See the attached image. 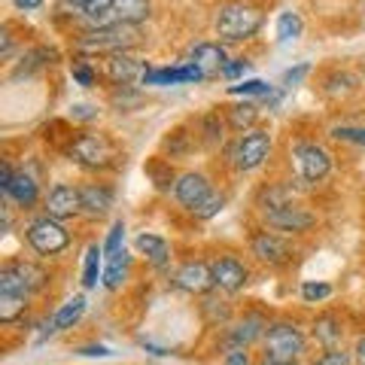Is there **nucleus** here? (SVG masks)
Here are the masks:
<instances>
[{"label": "nucleus", "mask_w": 365, "mask_h": 365, "mask_svg": "<svg viewBox=\"0 0 365 365\" xmlns=\"http://www.w3.org/2000/svg\"><path fill=\"white\" fill-rule=\"evenodd\" d=\"M262 25H265V13H262V6L250 4V0H225V4H220L213 19L216 34L228 43L253 40L262 31Z\"/></svg>", "instance_id": "nucleus-1"}, {"label": "nucleus", "mask_w": 365, "mask_h": 365, "mask_svg": "<svg viewBox=\"0 0 365 365\" xmlns=\"http://www.w3.org/2000/svg\"><path fill=\"white\" fill-rule=\"evenodd\" d=\"M143 43V31L140 25H122V21H110V25H98L86 31L83 37L76 40V49L79 52H88V55H98V52H107V55H116V52H128L134 46Z\"/></svg>", "instance_id": "nucleus-2"}, {"label": "nucleus", "mask_w": 365, "mask_h": 365, "mask_svg": "<svg viewBox=\"0 0 365 365\" xmlns=\"http://www.w3.org/2000/svg\"><path fill=\"white\" fill-rule=\"evenodd\" d=\"M67 155L73 158L76 165L91 168V170H104L116 162V146H113L104 134H95V131H83L71 137L67 143Z\"/></svg>", "instance_id": "nucleus-3"}, {"label": "nucleus", "mask_w": 365, "mask_h": 365, "mask_svg": "<svg viewBox=\"0 0 365 365\" xmlns=\"http://www.w3.org/2000/svg\"><path fill=\"white\" fill-rule=\"evenodd\" d=\"M271 155V134L265 128H250L235 140L232 146V165L237 170H256L268 162Z\"/></svg>", "instance_id": "nucleus-4"}, {"label": "nucleus", "mask_w": 365, "mask_h": 365, "mask_svg": "<svg viewBox=\"0 0 365 365\" xmlns=\"http://www.w3.org/2000/svg\"><path fill=\"white\" fill-rule=\"evenodd\" d=\"M262 341H265V356L277 362H295L304 353V335L295 323H271Z\"/></svg>", "instance_id": "nucleus-5"}, {"label": "nucleus", "mask_w": 365, "mask_h": 365, "mask_svg": "<svg viewBox=\"0 0 365 365\" xmlns=\"http://www.w3.org/2000/svg\"><path fill=\"white\" fill-rule=\"evenodd\" d=\"M49 283V274L34 262H9L0 268V292H16V295H31L40 292Z\"/></svg>", "instance_id": "nucleus-6"}, {"label": "nucleus", "mask_w": 365, "mask_h": 365, "mask_svg": "<svg viewBox=\"0 0 365 365\" xmlns=\"http://www.w3.org/2000/svg\"><path fill=\"white\" fill-rule=\"evenodd\" d=\"M28 244L34 247V253L40 256H58L71 247V232L52 216H43V220H34L28 225Z\"/></svg>", "instance_id": "nucleus-7"}, {"label": "nucleus", "mask_w": 365, "mask_h": 365, "mask_svg": "<svg viewBox=\"0 0 365 365\" xmlns=\"http://www.w3.org/2000/svg\"><path fill=\"white\" fill-rule=\"evenodd\" d=\"M295 158V168H299V177L304 182H319L332 174V155H329L319 143H295L292 150Z\"/></svg>", "instance_id": "nucleus-8"}, {"label": "nucleus", "mask_w": 365, "mask_h": 365, "mask_svg": "<svg viewBox=\"0 0 365 365\" xmlns=\"http://www.w3.org/2000/svg\"><path fill=\"white\" fill-rule=\"evenodd\" d=\"M265 225L274 232H287V235H304L317 225V213L302 207V204H283V207L265 210Z\"/></svg>", "instance_id": "nucleus-9"}, {"label": "nucleus", "mask_w": 365, "mask_h": 365, "mask_svg": "<svg viewBox=\"0 0 365 365\" xmlns=\"http://www.w3.org/2000/svg\"><path fill=\"white\" fill-rule=\"evenodd\" d=\"M250 250H253V256L262 262V265H271V268L287 265V262H292V256H295L292 244L277 232H253L250 235Z\"/></svg>", "instance_id": "nucleus-10"}, {"label": "nucleus", "mask_w": 365, "mask_h": 365, "mask_svg": "<svg viewBox=\"0 0 365 365\" xmlns=\"http://www.w3.org/2000/svg\"><path fill=\"white\" fill-rule=\"evenodd\" d=\"M210 271H213V287L228 292V295L241 292L247 287V280H250V271L237 256H220L210 265Z\"/></svg>", "instance_id": "nucleus-11"}, {"label": "nucleus", "mask_w": 365, "mask_h": 365, "mask_svg": "<svg viewBox=\"0 0 365 365\" xmlns=\"http://www.w3.org/2000/svg\"><path fill=\"white\" fill-rule=\"evenodd\" d=\"M174 287L189 295H207L213 289V271L207 262H182L174 271Z\"/></svg>", "instance_id": "nucleus-12"}, {"label": "nucleus", "mask_w": 365, "mask_h": 365, "mask_svg": "<svg viewBox=\"0 0 365 365\" xmlns=\"http://www.w3.org/2000/svg\"><path fill=\"white\" fill-rule=\"evenodd\" d=\"M83 213V195H79V186H67V182H58L52 186V192L46 195V216L52 220H71V216Z\"/></svg>", "instance_id": "nucleus-13"}, {"label": "nucleus", "mask_w": 365, "mask_h": 365, "mask_svg": "<svg viewBox=\"0 0 365 365\" xmlns=\"http://www.w3.org/2000/svg\"><path fill=\"white\" fill-rule=\"evenodd\" d=\"M107 76L116 86H137V83H146L150 67H146V61L131 58L128 52H116L107 58Z\"/></svg>", "instance_id": "nucleus-14"}, {"label": "nucleus", "mask_w": 365, "mask_h": 365, "mask_svg": "<svg viewBox=\"0 0 365 365\" xmlns=\"http://www.w3.org/2000/svg\"><path fill=\"white\" fill-rule=\"evenodd\" d=\"M210 192H213V186H210L207 174H201V170H189V174L177 177V182H174V198H177L189 213L195 210L198 204L210 195Z\"/></svg>", "instance_id": "nucleus-15"}, {"label": "nucleus", "mask_w": 365, "mask_h": 365, "mask_svg": "<svg viewBox=\"0 0 365 365\" xmlns=\"http://www.w3.org/2000/svg\"><path fill=\"white\" fill-rule=\"evenodd\" d=\"M189 64H195L204 76H220L222 67L228 64V55L220 43H198L189 52Z\"/></svg>", "instance_id": "nucleus-16"}, {"label": "nucleus", "mask_w": 365, "mask_h": 365, "mask_svg": "<svg viewBox=\"0 0 365 365\" xmlns=\"http://www.w3.org/2000/svg\"><path fill=\"white\" fill-rule=\"evenodd\" d=\"M265 332H268V323L262 317H244L235 329H228L225 347L228 350H235V347H247L250 350V344L259 341V338H265Z\"/></svg>", "instance_id": "nucleus-17"}, {"label": "nucleus", "mask_w": 365, "mask_h": 365, "mask_svg": "<svg viewBox=\"0 0 365 365\" xmlns=\"http://www.w3.org/2000/svg\"><path fill=\"white\" fill-rule=\"evenodd\" d=\"M153 16V0H116L110 9V16L104 19V25L110 21H122V25H140Z\"/></svg>", "instance_id": "nucleus-18"}, {"label": "nucleus", "mask_w": 365, "mask_h": 365, "mask_svg": "<svg viewBox=\"0 0 365 365\" xmlns=\"http://www.w3.org/2000/svg\"><path fill=\"white\" fill-rule=\"evenodd\" d=\"M79 195H83V213L86 216H107L113 207V189L104 182H86L79 186Z\"/></svg>", "instance_id": "nucleus-19"}, {"label": "nucleus", "mask_w": 365, "mask_h": 365, "mask_svg": "<svg viewBox=\"0 0 365 365\" xmlns=\"http://www.w3.org/2000/svg\"><path fill=\"white\" fill-rule=\"evenodd\" d=\"M207 79L195 64H180V67H158V71H150L146 76V86H177V83H201Z\"/></svg>", "instance_id": "nucleus-20"}, {"label": "nucleus", "mask_w": 365, "mask_h": 365, "mask_svg": "<svg viewBox=\"0 0 365 365\" xmlns=\"http://www.w3.org/2000/svg\"><path fill=\"white\" fill-rule=\"evenodd\" d=\"M4 195L6 198H13L16 204H21V207H34L37 204V198H40V182L34 180L31 174H25V170H16V177H13V182L4 189Z\"/></svg>", "instance_id": "nucleus-21"}, {"label": "nucleus", "mask_w": 365, "mask_h": 365, "mask_svg": "<svg viewBox=\"0 0 365 365\" xmlns=\"http://www.w3.org/2000/svg\"><path fill=\"white\" fill-rule=\"evenodd\" d=\"M137 250L150 259V265L158 268V271H165L170 265V244L165 241V237H158V235H150V232H143V235H137Z\"/></svg>", "instance_id": "nucleus-22"}, {"label": "nucleus", "mask_w": 365, "mask_h": 365, "mask_svg": "<svg viewBox=\"0 0 365 365\" xmlns=\"http://www.w3.org/2000/svg\"><path fill=\"white\" fill-rule=\"evenodd\" d=\"M314 341L323 350H341V341H344V326H341V319L332 314L317 317L314 319Z\"/></svg>", "instance_id": "nucleus-23"}, {"label": "nucleus", "mask_w": 365, "mask_h": 365, "mask_svg": "<svg viewBox=\"0 0 365 365\" xmlns=\"http://www.w3.org/2000/svg\"><path fill=\"white\" fill-rule=\"evenodd\" d=\"M256 122H259V107L250 104V101H241V104H228L225 107V125L232 131H237V134L250 131Z\"/></svg>", "instance_id": "nucleus-24"}, {"label": "nucleus", "mask_w": 365, "mask_h": 365, "mask_svg": "<svg viewBox=\"0 0 365 365\" xmlns=\"http://www.w3.org/2000/svg\"><path fill=\"white\" fill-rule=\"evenodd\" d=\"M198 140H201V146H207V150H216V146L225 140V122L220 119L216 110L204 113L198 119Z\"/></svg>", "instance_id": "nucleus-25"}, {"label": "nucleus", "mask_w": 365, "mask_h": 365, "mask_svg": "<svg viewBox=\"0 0 365 365\" xmlns=\"http://www.w3.org/2000/svg\"><path fill=\"white\" fill-rule=\"evenodd\" d=\"M83 314H86V295H73L71 302L61 304L58 311H55L52 329H55V332H67V329H73L79 319H83Z\"/></svg>", "instance_id": "nucleus-26"}, {"label": "nucleus", "mask_w": 365, "mask_h": 365, "mask_svg": "<svg viewBox=\"0 0 365 365\" xmlns=\"http://www.w3.org/2000/svg\"><path fill=\"white\" fill-rule=\"evenodd\" d=\"M28 314V295H16V292H0V323L9 326L19 317Z\"/></svg>", "instance_id": "nucleus-27"}, {"label": "nucleus", "mask_w": 365, "mask_h": 365, "mask_svg": "<svg viewBox=\"0 0 365 365\" xmlns=\"http://www.w3.org/2000/svg\"><path fill=\"white\" fill-rule=\"evenodd\" d=\"M128 268H131V256L125 253V250H119L116 256H110V265L104 271V287L107 289H119L125 277H128Z\"/></svg>", "instance_id": "nucleus-28"}, {"label": "nucleus", "mask_w": 365, "mask_h": 365, "mask_svg": "<svg viewBox=\"0 0 365 365\" xmlns=\"http://www.w3.org/2000/svg\"><path fill=\"white\" fill-rule=\"evenodd\" d=\"M101 256H104V247L88 244L86 262H83V287L86 289H95L98 280H104V274H101Z\"/></svg>", "instance_id": "nucleus-29"}, {"label": "nucleus", "mask_w": 365, "mask_h": 365, "mask_svg": "<svg viewBox=\"0 0 365 365\" xmlns=\"http://www.w3.org/2000/svg\"><path fill=\"white\" fill-rule=\"evenodd\" d=\"M52 61H58V52L55 49H46V46H40V49H34V52H28L25 58H21V64L13 71V79H19V76H28V73H34L37 67H43V64H52Z\"/></svg>", "instance_id": "nucleus-30"}, {"label": "nucleus", "mask_w": 365, "mask_h": 365, "mask_svg": "<svg viewBox=\"0 0 365 365\" xmlns=\"http://www.w3.org/2000/svg\"><path fill=\"white\" fill-rule=\"evenodd\" d=\"M292 201V189L283 186V182H274V186H265L259 192V207L262 210H274V207H283V204Z\"/></svg>", "instance_id": "nucleus-31"}, {"label": "nucleus", "mask_w": 365, "mask_h": 365, "mask_svg": "<svg viewBox=\"0 0 365 365\" xmlns=\"http://www.w3.org/2000/svg\"><path fill=\"white\" fill-rule=\"evenodd\" d=\"M323 91H326L329 98H347V95H353V91H356V79H353L347 71H335V73L323 83Z\"/></svg>", "instance_id": "nucleus-32"}, {"label": "nucleus", "mask_w": 365, "mask_h": 365, "mask_svg": "<svg viewBox=\"0 0 365 365\" xmlns=\"http://www.w3.org/2000/svg\"><path fill=\"white\" fill-rule=\"evenodd\" d=\"M201 314H204V323L207 326H225L228 323V317H232V307H228V302L222 299H204L201 304Z\"/></svg>", "instance_id": "nucleus-33"}, {"label": "nucleus", "mask_w": 365, "mask_h": 365, "mask_svg": "<svg viewBox=\"0 0 365 365\" xmlns=\"http://www.w3.org/2000/svg\"><path fill=\"white\" fill-rule=\"evenodd\" d=\"M302 31H304V25H302V16L299 13H292V9L280 13V19H277V40L280 43H289L295 37H302Z\"/></svg>", "instance_id": "nucleus-34"}, {"label": "nucleus", "mask_w": 365, "mask_h": 365, "mask_svg": "<svg viewBox=\"0 0 365 365\" xmlns=\"http://www.w3.org/2000/svg\"><path fill=\"white\" fill-rule=\"evenodd\" d=\"M192 150V134H186V128H174V131H168L165 137V153L170 158H180V155H186Z\"/></svg>", "instance_id": "nucleus-35"}, {"label": "nucleus", "mask_w": 365, "mask_h": 365, "mask_svg": "<svg viewBox=\"0 0 365 365\" xmlns=\"http://www.w3.org/2000/svg\"><path fill=\"white\" fill-rule=\"evenodd\" d=\"M146 174L153 177L155 189H170V182L174 180V168H170V162H165V158H153L150 165H146Z\"/></svg>", "instance_id": "nucleus-36"}, {"label": "nucleus", "mask_w": 365, "mask_h": 365, "mask_svg": "<svg viewBox=\"0 0 365 365\" xmlns=\"http://www.w3.org/2000/svg\"><path fill=\"white\" fill-rule=\"evenodd\" d=\"M222 207H225V195H222V192H210V195L204 198L195 210H192V216H195V220H213V216L220 213Z\"/></svg>", "instance_id": "nucleus-37"}, {"label": "nucleus", "mask_w": 365, "mask_h": 365, "mask_svg": "<svg viewBox=\"0 0 365 365\" xmlns=\"http://www.w3.org/2000/svg\"><path fill=\"white\" fill-rule=\"evenodd\" d=\"M71 73H73V79L83 88H91L95 86V79H98V71L95 67H91L86 58H76V61H71Z\"/></svg>", "instance_id": "nucleus-38"}, {"label": "nucleus", "mask_w": 365, "mask_h": 365, "mask_svg": "<svg viewBox=\"0 0 365 365\" xmlns=\"http://www.w3.org/2000/svg\"><path fill=\"white\" fill-rule=\"evenodd\" d=\"M228 95H262V98H268L271 95V86L268 83H262V79H247V83H237V86H228Z\"/></svg>", "instance_id": "nucleus-39"}, {"label": "nucleus", "mask_w": 365, "mask_h": 365, "mask_svg": "<svg viewBox=\"0 0 365 365\" xmlns=\"http://www.w3.org/2000/svg\"><path fill=\"white\" fill-rule=\"evenodd\" d=\"M113 4H116V0H88V4L83 6V16L88 21H98V25H104V19L110 16Z\"/></svg>", "instance_id": "nucleus-40"}, {"label": "nucleus", "mask_w": 365, "mask_h": 365, "mask_svg": "<svg viewBox=\"0 0 365 365\" xmlns=\"http://www.w3.org/2000/svg\"><path fill=\"white\" fill-rule=\"evenodd\" d=\"M122 244H125V222L119 220V222H113V228H110V235H107V241H104V253L107 256H116L119 250H125Z\"/></svg>", "instance_id": "nucleus-41"}, {"label": "nucleus", "mask_w": 365, "mask_h": 365, "mask_svg": "<svg viewBox=\"0 0 365 365\" xmlns=\"http://www.w3.org/2000/svg\"><path fill=\"white\" fill-rule=\"evenodd\" d=\"M332 137H335V140H344V143L365 146V128H353V125H335Z\"/></svg>", "instance_id": "nucleus-42"}, {"label": "nucleus", "mask_w": 365, "mask_h": 365, "mask_svg": "<svg viewBox=\"0 0 365 365\" xmlns=\"http://www.w3.org/2000/svg\"><path fill=\"white\" fill-rule=\"evenodd\" d=\"M329 295H332V287H329V283H314V280L302 283V299L304 302H323V299H329Z\"/></svg>", "instance_id": "nucleus-43"}, {"label": "nucleus", "mask_w": 365, "mask_h": 365, "mask_svg": "<svg viewBox=\"0 0 365 365\" xmlns=\"http://www.w3.org/2000/svg\"><path fill=\"white\" fill-rule=\"evenodd\" d=\"M113 104L122 107V110H128L134 104H140V95L134 91V86H116V91H113Z\"/></svg>", "instance_id": "nucleus-44"}, {"label": "nucleus", "mask_w": 365, "mask_h": 365, "mask_svg": "<svg viewBox=\"0 0 365 365\" xmlns=\"http://www.w3.org/2000/svg\"><path fill=\"white\" fill-rule=\"evenodd\" d=\"M314 365H350V356L344 350H326Z\"/></svg>", "instance_id": "nucleus-45"}, {"label": "nucleus", "mask_w": 365, "mask_h": 365, "mask_svg": "<svg viewBox=\"0 0 365 365\" xmlns=\"http://www.w3.org/2000/svg\"><path fill=\"white\" fill-rule=\"evenodd\" d=\"M222 365H253V359H250L247 347H235V350H228V353H225Z\"/></svg>", "instance_id": "nucleus-46"}, {"label": "nucleus", "mask_w": 365, "mask_h": 365, "mask_svg": "<svg viewBox=\"0 0 365 365\" xmlns=\"http://www.w3.org/2000/svg\"><path fill=\"white\" fill-rule=\"evenodd\" d=\"M247 67H250V61H247V58H235V61H228V64L222 67V73H220V76H225V79H235V76L247 73Z\"/></svg>", "instance_id": "nucleus-47"}, {"label": "nucleus", "mask_w": 365, "mask_h": 365, "mask_svg": "<svg viewBox=\"0 0 365 365\" xmlns=\"http://www.w3.org/2000/svg\"><path fill=\"white\" fill-rule=\"evenodd\" d=\"M307 71H311V67H307V64L292 67V71H287V73H283V86H295V83H302V79L307 76Z\"/></svg>", "instance_id": "nucleus-48"}, {"label": "nucleus", "mask_w": 365, "mask_h": 365, "mask_svg": "<svg viewBox=\"0 0 365 365\" xmlns=\"http://www.w3.org/2000/svg\"><path fill=\"white\" fill-rule=\"evenodd\" d=\"M79 356H110V347H104V344H88V347H79Z\"/></svg>", "instance_id": "nucleus-49"}, {"label": "nucleus", "mask_w": 365, "mask_h": 365, "mask_svg": "<svg viewBox=\"0 0 365 365\" xmlns=\"http://www.w3.org/2000/svg\"><path fill=\"white\" fill-rule=\"evenodd\" d=\"M95 116H98L95 107H88V104H76V107H73V119L88 122V119H95Z\"/></svg>", "instance_id": "nucleus-50"}, {"label": "nucleus", "mask_w": 365, "mask_h": 365, "mask_svg": "<svg viewBox=\"0 0 365 365\" xmlns=\"http://www.w3.org/2000/svg\"><path fill=\"white\" fill-rule=\"evenodd\" d=\"M13 177H16V170L4 162V168H0V189H6L9 182H13Z\"/></svg>", "instance_id": "nucleus-51"}, {"label": "nucleus", "mask_w": 365, "mask_h": 365, "mask_svg": "<svg viewBox=\"0 0 365 365\" xmlns=\"http://www.w3.org/2000/svg\"><path fill=\"white\" fill-rule=\"evenodd\" d=\"M353 356H356V362H359V365H365V338H359V341H356V350H353Z\"/></svg>", "instance_id": "nucleus-52"}, {"label": "nucleus", "mask_w": 365, "mask_h": 365, "mask_svg": "<svg viewBox=\"0 0 365 365\" xmlns=\"http://www.w3.org/2000/svg\"><path fill=\"white\" fill-rule=\"evenodd\" d=\"M16 6L19 9H37V6H43V0H16Z\"/></svg>", "instance_id": "nucleus-53"}, {"label": "nucleus", "mask_w": 365, "mask_h": 365, "mask_svg": "<svg viewBox=\"0 0 365 365\" xmlns=\"http://www.w3.org/2000/svg\"><path fill=\"white\" fill-rule=\"evenodd\" d=\"M259 365H295V362H277V359H268V356H262Z\"/></svg>", "instance_id": "nucleus-54"}, {"label": "nucleus", "mask_w": 365, "mask_h": 365, "mask_svg": "<svg viewBox=\"0 0 365 365\" xmlns=\"http://www.w3.org/2000/svg\"><path fill=\"white\" fill-rule=\"evenodd\" d=\"M71 4H76V6H86V4H88V0H71Z\"/></svg>", "instance_id": "nucleus-55"}, {"label": "nucleus", "mask_w": 365, "mask_h": 365, "mask_svg": "<svg viewBox=\"0 0 365 365\" xmlns=\"http://www.w3.org/2000/svg\"><path fill=\"white\" fill-rule=\"evenodd\" d=\"M362 73H365V61H362Z\"/></svg>", "instance_id": "nucleus-56"}]
</instances>
